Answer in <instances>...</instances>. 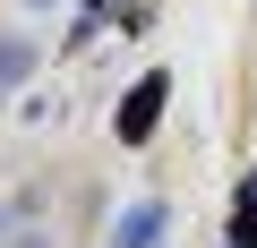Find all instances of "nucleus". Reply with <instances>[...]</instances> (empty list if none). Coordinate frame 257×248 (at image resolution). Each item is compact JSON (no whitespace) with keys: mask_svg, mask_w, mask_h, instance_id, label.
Here are the masks:
<instances>
[{"mask_svg":"<svg viewBox=\"0 0 257 248\" xmlns=\"http://www.w3.org/2000/svg\"><path fill=\"white\" fill-rule=\"evenodd\" d=\"M163 222H172V214H163L155 197H146V205H128V214L111 222V248H155V239H163Z\"/></svg>","mask_w":257,"mask_h":248,"instance_id":"nucleus-2","label":"nucleus"},{"mask_svg":"<svg viewBox=\"0 0 257 248\" xmlns=\"http://www.w3.org/2000/svg\"><path fill=\"white\" fill-rule=\"evenodd\" d=\"M231 239H240V248L257 239V180H240V214H231Z\"/></svg>","mask_w":257,"mask_h":248,"instance_id":"nucleus-4","label":"nucleus"},{"mask_svg":"<svg viewBox=\"0 0 257 248\" xmlns=\"http://www.w3.org/2000/svg\"><path fill=\"white\" fill-rule=\"evenodd\" d=\"M0 231H9V214H0Z\"/></svg>","mask_w":257,"mask_h":248,"instance_id":"nucleus-6","label":"nucleus"},{"mask_svg":"<svg viewBox=\"0 0 257 248\" xmlns=\"http://www.w3.org/2000/svg\"><path fill=\"white\" fill-rule=\"evenodd\" d=\"M163 103H172V77H163V69H146V86H128V94H120L111 137H120V146H146V137H155V120H163Z\"/></svg>","mask_w":257,"mask_h":248,"instance_id":"nucleus-1","label":"nucleus"},{"mask_svg":"<svg viewBox=\"0 0 257 248\" xmlns=\"http://www.w3.org/2000/svg\"><path fill=\"white\" fill-rule=\"evenodd\" d=\"M0 248H52V239L43 231H18V239H0Z\"/></svg>","mask_w":257,"mask_h":248,"instance_id":"nucleus-5","label":"nucleus"},{"mask_svg":"<svg viewBox=\"0 0 257 248\" xmlns=\"http://www.w3.org/2000/svg\"><path fill=\"white\" fill-rule=\"evenodd\" d=\"M26 77H35V43H26V35H0V94L26 86Z\"/></svg>","mask_w":257,"mask_h":248,"instance_id":"nucleus-3","label":"nucleus"}]
</instances>
